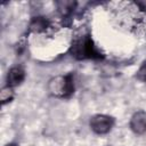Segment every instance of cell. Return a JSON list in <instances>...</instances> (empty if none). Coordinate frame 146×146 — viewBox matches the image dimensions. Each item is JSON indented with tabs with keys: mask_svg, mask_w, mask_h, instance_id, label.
Instances as JSON below:
<instances>
[{
	"mask_svg": "<svg viewBox=\"0 0 146 146\" xmlns=\"http://www.w3.org/2000/svg\"><path fill=\"white\" fill-rule=\"evenodd\" d=\"M13 98H14L13 88H11V87H8V86L5 87V88H2V90L0 91V99H1L2 105H5L6 103L10 102Z\"/></svg>",
	"mask_w": 146,
	"mask_h": 146,
	"instance_id": "7",
	"label": "cell"
},
{
	"mask_svg": "<svg viewBox=\"0 0 146 146\" xmlns=\"http://www.w3.org/2000/svg\"><path fill=\"white\" fill-rule=\"evenodd\" d=\"M25 80V70L21 65L13 66L7 74V83L8 87H16L19 86Z\"/></svg>",
	"mask_w": 146,
	"mask_h": 146,
	"instance_id": "4",
	"label": "cell"
},
{
	"mask_svg": "<svg viewBox=\"0 0 146 146\" xmlns=\"http://www.w3.org/2000/svg\"><path fill=\"white\" fill-rule=\"evenodd\" d=\"M6 146H18V145H17V144H13V143H11V144H8V145H6Z\"/></svg>",
	"mask_w": 146,
	"mask_h": 146,
	"instance_id": "9",
	"label": "cell"
},
{
	"mask_svg": "<svg viewBox=\"0 0 146 146\" xmlns=\"http://www.w3.org/2000/svg\"><path fill=\"white\" fill-rule=\"evenodd\" d=\"M71 54L76 59H97L103 57L89 34L80 35L73 41Z\"/></svg>",
	"mask_w": 146,
	"mask_h": 146,
	"instance_id": "1",
	"label": "cell"
},
{
	"mask_svg": "<svg viewBox=\"0 0 146 146\" xmlns=\"http://www.w3.org/2000/svg\"><path fill=\"white\" fill-rule=\"evenodd\" d=\"M49 90L52 95L58 97H68L74 91L73 78L71 74L57 76L52 79L49 83Z\"/></svg>",
	"mask_w": 146,
	"mask_h": 146,
	"instance_id": "2",
	"label": "cell"
},
{
	"mask_svg": "<svg viewBox=\"0 0 146 146\" xmlns=\"http://www.w3.org/2000/svg\"><path fill=\"white\" fill-rule=\"evenodd\" d=\"M90 128L97 135H105L110 132L114 125V119L105 114H97L90 119Z\"/></svg>",
	"mask_w": 146,
	"mask_h": 146,
	"instance_id": "3",
	"label": "cell"
},
{
	"mask_svg": "<svg viewBox=\"0 0 146 146\" xmlns=\"http://www.w3.org/2000/svg\"><path fill=\"white\" fill-rule=\"evenodd\" d=\"M48 27V22L46 19H43L42 17H38L36 19H34L31 24V29L35 32H41V31H46Z\"/></svg>",
	"mask_w": 146,
	"mask_h": 146,
	"instance_id": "6",
	"label": "cell"
},
{
	"mask_svg": "<svg viewBox=\"0 0 146 146\" xmlns=\"http://www.w3.org/2000/svg\"><path fill=\"white\" fill-rule=\"evenodd\" d=\"M130 128L137 135H141V133L146 132V112H144V111L136 112L131 116Z\"/></svg>",
	"mask_w": 146,
	"mask_h": 146,
	"instance_id": "5",
	"label": "cell"
},
{
	"mask_svg": "<svg viewBox=\"0 0 146 146\" xmlns=\"http://www.w3.org/2000/svg\"><path fill=\"white\" fill-rule=\"evenodd\" d=\"M137 76H138V79H140V80H143V81H146V60L141 64L140 68L138 70Z\"/></svg>",
	"mask_w": 146,
	"mask_h": 146,
	"instance_id": "8",
	"label": "cell"
}]
</instances>
